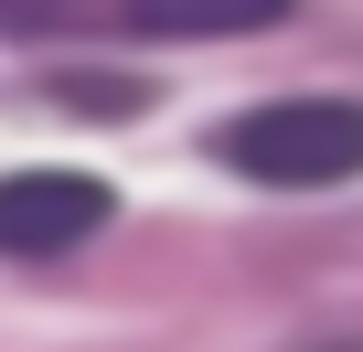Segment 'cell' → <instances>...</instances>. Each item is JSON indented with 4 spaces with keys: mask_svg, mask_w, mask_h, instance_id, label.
<instances>
[{
    "mask_svg": "<svg viewBox=\"0 0 363 352\" xmlns=\"http://www.w3.org/2000/svg\"><path fill=\"white\" fill-rule=\"evenodd\" d=\"M214 160L267 193H331L363 182V96H267L214 118Z\"/></svg>",
    "mask_w": 363,
    "mask_h": 352,
    "instance_id": "1",
    "label": "cell"
},
{
    "mask_svg": "<svg viewBox=\"0 0 363 352\" xmlns=\"http://www.w3.org/2000/svg\"><path fill=\"white\" fill-rule=\"evenodd\" d=\"M118 225V182L96 171H0V256H75Z\"/></svg>",
    "mask_w": 363,
    "mask_h": 352,
    "instance_id": "2",
    "label": "cell"
},
{
    "mask_svg": "<svg viewBox=\"0 0 363 352\" xmlns=\"http://www.w3.org/2000/svg\"><path fill=\"white\" fill-rule=\"evenodd\" d=\"M289 11H299V0H128L118 33L128 43H203V33H267Z\"/></svg>",
    "mask_w": 363,
    "mask_h": 352,
    "instance_id": "3",
    "label": "cell"
},
{
    "mask_svg": "<svg viewBox=\"0 0 363 352\" xmlns=\"http://www.w3.org/2000/svg\"><path fill=\"white\" fill-rule=\"evenodd\" d=\"M128 0H0V43H86V33H118Z\"/></svg>",
    "mask_w": 363,
    "mask_h": 352,
    "instance_id": "4",
    "label": "cell"
},
{
    "mask_svg": "<svg viewBox=\"0 0 363 352\" xmlns=\"http://www.w3.org/2000/svg\"><path fill=\"white\" fill-rule=\"evenodd\" d=\"M43 96L54 107H86V118H139L150 107V86H128V75H54Z\"/></svg>",
    "mask_w": 363,
    "mask_h": 352,
    "instance_id": "5",
    "label": "cell"
}]
</instances>
